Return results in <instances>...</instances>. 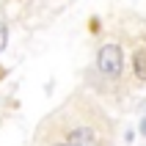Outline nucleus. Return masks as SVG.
Wrapping results in <instances>:
<instances>
[{"instance_id":"obj_5","label":"nucleus","mask_w":146,"mask_h":146,"mask_svg":"<svg viewBox=\"0 0 146 146\" xmlns=\"http://www.w3.org/2000/svg\"><path fill=\"white\" fill-rule=\"evenodd\" d=\"M141 132H143V135H146V119H143V124H141Z\"/></svg>"},{"instance_id":"obj_6","label":"nucleus","mask_w":146,"mask_h":146,"mask_svg":"<svg viewBox=\"0 0 146 146\" xmlns=\"http://www.w3.org/2000/svg\"><path fill=\"white\" fill-rule=\"evenodd\" d=\"M55 146H69V143H55Z\"/></svg>"},{"instance_id":"obj_2","label":"nucleus","mask_w":146,"mask_h":146,"mask_svg":"<svg viewBox=\"0 0 146 146\" xmlns=\"http://www.w3.org/2000/svg\"><path fill=\"white\" fill-rule=\"evenodd\" d=\"M69 146H99L97 138H94V132L88 130V127H74L72 132H69V141H66Z\"/></svg>"},{"instance_id":"obj_1","label":"nucleus","mask_w":146,"mask_h":146,"mask_svg":"<svg viewBox=\"0 0 146 146\" xmlns=\"http://www.w3.org/2000/svg\"><path fill=\"white\" fill-rule=\"evenodd\" d=\"M97 64H99V72L108 74V77H119L121 74V66H124V58H121V47L119 44H105L97 55Z\"/></svg>"},{"instance_id":"obj_4","label":"nucleus","mask_w":146,"mask_h":146,"mask_svg":"<svg viewBox=\"0 0 146 146\" xmlns=\"http://www.w3.org/2000/svg\"><path fill=\"white\" fill-rule=\"evenodd\" d=\"M6 41H8V28H6V22L0 19V50L6 47Z\"/></svg>"},{"instance_id":"obj_3","label":"nucleus","mask_w":146,"mask_h":146,"mask_svg":"<svg viewBox=\"0 0 146 146\" xmlns=\"http://www.w3.org/2000/svg\"><path fill=\"white\" fill-rule=\"evenodd\" d=\"M132 66H135L138 80L146 83V50H138V52H135V58H132Z\"/></svg>"}]
</instances>
